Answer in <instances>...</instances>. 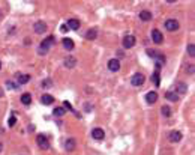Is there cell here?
<instances>
[{
	"instance_id": "8992f818",
	"label": "cell",
	"mask_w": 195,
	"mask_h": 155,
	"mask_svg": "<svg viewBox=\"0 0 195 155\" xmlns=\"http://www.w3.org/2000/svg\"><path fill=\"white\" fill-rule=\"evenodd\" d=\"M135 42H137V39H135L134 35H128V36L123 38V47L125 48H132L135 45Z\"/></svg>"
},
{
	"instance_id": "484cf974",
	"label": "cell",
	"mask_w": 195,
	"mask_h": 155,
	"mask_svg": "<svg viewBox=\"0 0 195 155\" xmlns=\"http://www.w3.org/2000/svg\"><path fill=\"white\" fill-rule=\"evenodd\" d=\"M188 54H189L191 57L195 56V45H194V44H189V45H188Z\"/></svg>"
},
{
	"instance_id": "277c9868",
	"label": "cell",
	"mask_w": 195,
	"mask_h": 155,
	"mask_svg": "<svg viewBox=\"0 0 195 155\" xmlns=\"http://www.w3.org/2000/svg\"><path fill=\"white\" fill-rule=\"evenodd\" d=\"M36 143L41 149H48L50 148V143H48V139H47V136H44V134H38L36 137Z\"/></svg>"
},
{
	"instance_id": "1f68e13d",
	"label": "cell",
	"mask_w": 195,
	"mask_h": 155,
	"mask_svg": "<svg viewBox=\"0 0 195 155\" xmlns=\"http://www.w3.org/2000/svg\"><path fill=\"white\" fill-rule=\"evenodd\" d=\"M60 30H62V32H66V30H68V26H66V24H63V26L60 27Z\"/></svg>"
},
{
	"instance_id": "ba28073f",
	"label": "cell",
	"mask_w": 195,
	"mask_h": 155,
	"mask_svg": "<svg viewBox=\"0 0 195 155\" xmlns=\"http://www.w3.org/2000/svg\"><path fill=\"white\" fill-rule=\"evenodd\" d=\"M92 137L95 140H102L105 137V131L102 128H95V130H92Z\"/></svg>"
},
{
	"instance_id": "44dd1931",
	"label": "cell",
	"mask_w": 195,
	"mask_h": 155,
	"mask_svg": "<svg viewBox=\"0 0 195 155\" xmlns=\"http://www.w3.org/2000/svg\"><path fill=\"white\" fill-rule=\"evenodd\" d=\"M75 146H77L75 139H69V140H66V145H65L66 151H74V149H75Z\"/></svg>"
},
{
	"instance_id": "e0dca14e",
	"label": "cell",
	"mask_w": 195,
	"mask_h": 155,
	"mask_svg": "<svg viewBox=\"0 0 195 155\" xmlns=\"http://www.w3.org/2000/svg\"><path fill=\"white\" fill-rule=\"evenodd\" d=\"M41 101H42L45 106H51L53 102H54V97H53V95H48V93H45V95H42Z\"/></svg>"
},
{
	"instance_id": "d4e9b609",
	"label": "cell",
	"mask_w": 195,
	"mask_h": 155,
	"mask_svg": "<svg viewBox=\"0 0 195 155\" xmlns=\"http://www.w3.org/2000/svg\"><path fill=\"white\" fill-rule=\"evenodd\" d=\"M53 113H54L56 116H63L65 115V108L63 107H56L54 110H53Z\"/></svg>"
},
{
	"instance_id": "83f0119b",
	"label": "cell",
	"mask_w": 195,
	"mask_h": 155,
	"mask_svg": "<svg viewBox=\"0 0 195 155\" xmlns=\"http://www.w3.org/2000/svg\"><path fill=\"white\" fill-rule=\"evenodd\" d=\"M15 122H17V117H15V116L9 117V127H14V125H15Z\"/></svg>"
},
{
	"instance_id": "836d02e7",
	"label": "cell",
	"mask_w": 195,
	"mask_h": 155,
	"mask_svg": "<svg viewBox=\"0 0 195 155\" xmlns=\"http://www.w3.org/2000/svg\"><path fill=\"white\" fill-rule=\"evenodd\" d=\"M2 93H3V90H2V89H0V97H2Z\"/></svg>"
},
{
	"instance_id": "5b68a950",
	"label": "cell",
	"mask_w": 195,
	"mask_h": 155,
	"mask_svg": "<svg viewBox=\"0 0 195 155\" xmlns=\"http://www.w3.org/2000/svg\"><path fill=\"white\" fill-rule=\"evenodd\" d=\"M179 21L177 20H173V18H170V20H167L165 21V29L168 30V32H176L177 29H179Z\"/></svg>"
},
{
	"instance_id": "5bb4252c",
	"label": "cell",
	"mask_w": 195,
	"mask_h": 155,
	"mask_svg": "<svg viewBox=\"0 0 195 155\" xmlns=\"http://www.w3.org/2000/svg\"><path fill=\"white\" fill-rule=\"evenodd\" d=\"M146 101L149 104H153V102L158 101V93L156 92H147L146 93Z\"/></svg>"
},
{
	"instance_id": "4fadbf2b",
	"label": "cell",
	"mask_w": 195,
	"mask_h": 155,
	"mask_svg": "<svg viewBox=\"0 0 195 155\" xmlns=\"http://www.w3.org/2000/svg\"><path fill=\"white\" fill-rule=\"evenodd\" d=\"M66 26H68V29H72V30H78V29H80V26H81V23H80L78 20H75V18H71V20H68Z\"/></svg>"
},
{
	"instance_id": "9c48e42d",
	"label": "cell",
	"mask_w": 195,
	"mask_h": 155,
	"mask_svg": "<svg viewBox=\"0 0 195 155\" xmlns=\"http://www.w3.org/2000/svg\"><path fill=\"white\" fill-rule=\"evenodd\" d=\"M33 30L41 35V33H44V32L47 30V24L44 23V21H36V23H35V26H33Z\"/></svg>"
},
{
	"instance_id": "8fae6325",
	"label": "cell",
	"mask_w": 195,
	"mask_h": 155,
	"mask_svg": "<svg viewBox=\"0 0 195 155\" xmlns=\"http://www.w3.org/2000/svg\"><path fill=\"white\" fill-rule=\"evenodd\" d=\"M168 139H170L171 143H177V142L182 140V133L180 131H171L170 136H168Z\"/></svg>"
},
{
	"instance_id": "3957f363",
	"label": "cell",
	"mask_w": 195,
	"mask_h": 155,
	"mask_svg": "<svg viewBox=\"0 0 195 155\" xmlns=\"http://www.w3.org/2000/svg\"><path fill=\"white\" fill-rule=\"evenodd\" d=\"M147 54L152 57V59H156L158 63H161V65L165 63V56L162 53H158V51H155V50H147Z\"/></svg>"
},
{
	"instance_id": "cb8c5ba5",
	"label": "cell",
	"mask_w": 195,
	"mask_h": 155,
	"mask_svg": "<svg viewBox=\"0 0 195 155\" xmlns=\"http://www.w3.org/2000/svg\"><path fill=\"white\" fill-rule=\"evenodd\" d=\"M152 80H153V83H155L156 86L161 84V79H159V71H155V74L152 75Z\"/></svg>"
},
{
	"instance_id": "4316f807",
	"label": "cell",
	"mask_w": 195,
	"mask_h": 155,
	"mask_svg": "<svg viewBox=\"0 0 195 155\" xmlns=\"http://www.w3.org/2000/svg\"><path fill=\"white\" fill-rule=\"evenodd\" d=\"M162 115L167 116V117L171 115V110H170V107H168V106H164V107H162Z\"/></svg>"
},
{
	"instance_id": "e575fe53",
	"label": "cell",
	"mask_w": 195,
	"mask_h": 155,
	"mask_svg": "<svg viewBox=\"0 0 195 155\" xmlns=\"http://www.w3.org/2000/svg\"><path fill=\"white\" fill-rule=\"evenodd\" d=\"M0 70H2V62H0Z\"/></svg>"
},
{
	"instance_id": "52a82bcc",
	"label": "cell",
	"mask_w": 195,
	"mask_h": 155,
	"mask_svg": "<svg viewBox=\"0 0 195 155\" xmlns=\"http://www.w3.org/2000/svg\"><path fill=\"white\" fill-rule=\"evenodd\" d=\"M108 70L111 72H117L120 70V62H119V59H111L108 60Z\"/></svg>"
},
{
	"instance_id": "4dcf8cb0",
	"label": "cell",
	"mask_w": 195,
	"mask_h": 155,
	"mask_svg": "<svg viewBox=\"0 0 195 155\" xmlns=\"http://www.w3.org/2000/svg\"><path fill=\"white\" fill-rule=\"evenodd\" d=\"M194 70H195V68H194V65H189V74H194Z\"/></svg>"
},
{
	"instance_id": "7402d4cb",
	"label": "cell",
	"mask_w": 195,
	"mask_h": 155,
	"mask_svg": "<svg viewBox=\"0 0 195 155\" xmlns=\"http://www.w3.org/2000/svg\"><path fill=\"white\" fill-rule=\"evenodd\" d=\"M96 36H98V30L96 29H89L86 32V38L87 39H96Z\"/></svg>"
},
{
	"instance_id": "7c38bea8",
	"label": "cell",
	"mask_w": 195,
	"mask_h": 155,
	"mask_svg": "<svg viewBox=\"0 0 195 155\" xmlns=\"http://www.w3.org/2000/svg\"><path fill=\"white\" fill-rule=\"evenodd\" d=\"M188 92V86H186V83H177L176 86V93L177 95H185V93Z\"/></svg>"
},
{
	"instance_id": "d6986e66",
	"label": "cell",
	"mask_w": 195,
	"mask_h": 155,
	"mask_svg": "<svg viewBox=\"0 0 195 155\" xmlns=\"http://www.w3.org/2000/svg\"><path fill=\"white\" fill-rule=\"evenodd\" d=\"M165 98H167L168 101H173V102L179 101V95H177L176 92H171V90H168V92L165 93Z\"/></svg>"
},
{
	"instance_id": "ffe728a7",
	"label": "cell",
	"mask_w": 195,
	"mask_h": 155,
	"mask_svg": "<svg viewBox=\"0 0 195 155\" xmlns=\"http://www.w3.org/2000/svg\"><path fill=\"white\" fill-rule=\"evenodd\" d=\"M75 63H77V59L72 57V56H69V57L65 59V66H66V68H74Z\"/></svg>"
},
{
	"instance_id": "7a4b0ae2",
	"label": "cell",
	"mask_w": 195,
	"mask_h": 155,
	"mask_svg": "<svg viewBox=\"0 0 195 155\" xmlns=\"http://www.w3.org/2000/svg\"><path fill=\"white\" fill-rule=\"evenodd\" d=\"M144 75L143 74H140V72H137V74H134L132 75V79H131V83H132V86H135V88H140V86H143L144 84Z\"/></svg>"
},
{
	"instance_id": "2e32d148",
	"label": "cell",
	"mask_w": 195,
	"mask_h": 155,
	"mask_svg": "<svg viewBox=\"0 0 195 155\" xmlns=\"http://www.w3.org/2000/svg\"><path fill=\"white\" fill-rule=\"evenodd\" d=\"M17 80H18L20 84H26L30 81V75L29 74H17Z\"/></svg>"
},
{
	"instance_id": "30bf717a",
	"label": "cell",
	"mask_w": 195,
	"mask_h": 155,
	"mask_svg": "<svg viewBox=\"0 0 195 155\" xmlns=\"http://www.w3.org/2000/svg\"><path fill=\"white\" fill-rule=\"evenodd\" d=\"M152 39H153L155 44H161V42L164 41V35H162V33L159 32L158 29H155V30L152 32Z\"/></svg>"
},
{
	"instance_id": "603a6c76",
	"label": "cell",
	"mask_w": 195,
	"mask_h": 155,
	"mask_svg": "<svg viewBox=\"0 0 195 155\" xmlns=\"http://www.w3.org/2000/svg\"><path fill=\"white\" fill-rule=\"evenodd\" d=\"M21 102L24 106H29L32 102V95H30V93H23V95H21Z\"/></svg>"
},
{
	"instance_id": "ac0fdd59",
	"label": "cell",
	"mask_w": 195,
	"mask_h": 155,
	"mask_svg": "<svg viewBox=\"0 0 195 155\" xmlns=\"http://www.w3.org/2000/svg\"><path fill=\"white\" fill-rule=\"evenodd\" d=\"M140 20L141 21H150L152 20V12L150 11H141L140 12Z\"/></svg>"
},
{
	"instance_id": "d590c367",
	"label": "cell",
	"mask_w": 195,
	"mask_h": 155,
	"mask_svg": "<svg viewBox=\"0 0 195 155\" xmlns=\"http://www.w3.org/2000/svg\"><path fill=\"white\" fill-rule=\"evenodd\" d=\"M0 17H2V14H0Z\"/></svg>"
},
{
	"instance_id": "f546056e",
	"label": "cell",
	"mask_w": 195,
	"mask_h": 155,
	"mask_svg": "<svg viewBox=\"0 0 195 155\" xmlns=\"http://www.w3.org/2000/svg\"><path fill=\"white\" fill-rule=\"evenodd\" d=\"M6 86H8L9 89H14V88H15V84H14L12 81H6Z\"/></svg>"
},
{
	"instance_id": "9a60e30c",
	"label": "cell",
	"mask_w": 195,
	"mask_h": 155,
	"mask_svg": "<svg viewBox=\"0 0 195 155\" xmlns=\"http://www.w3.org/2000/svg\"><path fill=\"white\" fill-rule=\"evenodd\" d=\"M62 44H63V47L66 48V50H74V47H75V44H74V41L71 39V38H63V41H62Z\"/></svg>"
},
{
	"instance_id": "f1b7e54d",
	"label": "cell",
	"mask_w": 195,
	"mask_h": 155,
	"mask_svg": "<svg viewBox=\"0 0 195 155\" xmlns=\"http://www.w3.org/2000/svg\"><path fill=\"white\" fill-rule=\"evenodd\" d=\"M42 86H45V88H51V80H45V81H42Z\"/></svg>"
},
{
	"instance_id": "d6a6232c",
	"label": "cell",
	"mask_w": 195,
	"mask_h": 155,
	"mask_svg": "<svg viewBox=\"0 0 195 155\" xmlns=\"http://www.w3.org/2000/svg\"><path fill=\"white\" fill-rule=\"evenodd\" d=\"M2 149H3V145H2V143H0V152H2Z\"/></svg>"
},
{
	"instance_id": "6da1fadb",
	"label": "cell",
	"mask_w": 195,
	"mask_h": 155,
	"mask_svg": "<svg viewBox=\"0 0 195 155\" xmlns=\"http://www.w3.org/2000/svg\"><path fill=\"white\" fill-rule=\"evenodd\" d=\"M56 44V38L54 36H48V38H45L42 42H41V48H39V54H42V53H47V51L50 50V47H53Z\"/></svg>"
}]
</instances>
